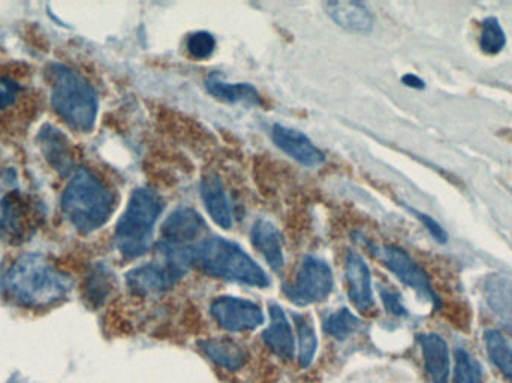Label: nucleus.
Returning a JSON list of instances; mask_svg holds the SVG:
<instances>
[{
	"instance_id": "f257e3e1",
	"label": "nucleus",
	"mask_w": 512,
	"mask_h": 383,
	"mask_svg": "<svg viewBox=\"0 0 512 383\" xmlns=\"http://www.w3.org/2000/svg\"><path fill=\"white\" fill-rule=\"evenodd\" d=\"M6 297L29 310L56 306L68 297L72 282L53 261L41 253L18 256L3 276Z\"/></svg>"
},
{
	"instance_id": "f03ea898",
	"label": "nucleus",
	"mask_w": 512,
	"mask_h": 383,
	"mask_svg": "<svg viewBox=\"0 0 512 383\" xmlns=\"http://www.w3.org/2000/svg\"><path fill=\"white\" fill-rule=\"evenodd\" d=\"M116 199L110 186L87 167L75 168L60 198L66 222L80 232L92 234L110 220Z\"/></svg>"
},
{
	"instance_id": "7ed1b4c3",
	"label": "nucleus",
	"mask_w": 512,
	"mask_h": 383,
	"mask_svg": "<svg viewBox=\"0 0 512 383\" xmlns=\"http://www.w3.org/2000/svg\"><path fill=\"white\" fill-rule=\"evenodd\" d=\"M50 102L60 122L75 132H90L98 117V95L84 75L62 63L47 69Z\"/></svg>"
},
{
	"instance_id": "20e7f679",
	"label": "nucleus",
	"mask_w": 512,
	"mask_h": 383,
	"mask_svg": "<svg viewBox=\"0 0 512 383\" xmlns=\"http://www.w3.org/2000/svg\"><path fill=\"white\" fill-rule=\"evenodd\" d=\"M44 220V208L35 193L21 186L17 168H0V237L20 246L35 235Z\"/></svg>"
},
{
	"instance_id": "39448f33",
	"label": "nucleus",
	"mask_w": 512,
	"mask_h": 383,
	"mask_svg": "<svg viewBox=\"0 0 512 383\" xmlns=\"http://www.w3.org/2000/svg\"><path fill=\"white\" fill-rule=\"evenodd\" d=\"M195 265L206 276L252 288L265 289L270 277L239 244L222 237H209L194 246Z\"/></svg>"
},
{
	"instance_id": "423d86ee",
	"label": "nucleus",
	"mask_w": 512,
	"mask_h": 383,
	"mask_svg": "<svg viewBox=\"0 0 512 383\" xmlns=\"http://www.w3.org/2000/svg\"><path fill=\"white\" fill-rule=\"evenodd\" d=\"M164 207V199L153 189L138 188L132 192L114 231L116 247L125 258H140L149 252Z\"/></svg>"
},
{
	"instance_id": "0eeeda50",
	"label": "nucleus",
	"mask_w": 512,
	"mask_h": 383,
	"mask_svg": "<svg viewBox=\"0 0 512 383\" xmlns=\"http://www.w3.org/2000/svg\"><path fill=\"white\" fill-rule=\"evenodd\" d=\"M39 95L21 66H0V134L15 137L38 116Z\"/></svg>"
},
{
	"instance_id": "6e6552de",
	"label": "nucleus",
	"mask_w": 512,
	"mask_h": 383,
	"mask_svg": "<svg viewBox=\"0 0 512 383\" xmlns=\"http://www.w3.org/2000/svg\"><path fill=\"white\" fill-rule=\"evenodd\" d=\"M334 288L333 270L327 262L315 256H304L294 282L283 288V294L298 307L324 303Z\"/></svg>"
},
{
	"instance_id": "1a4fd4ad",
	"label": "nucleus",
	"mask_w": 512,
	"mask_h": 383,
	"mask_svg": "<svg viewBox=\"0 0 512 383\" xmlns=\"http://www.w3.org/2000/svg\"><path fill=\"white\" fill-rule=\"evenodd\" d=\"M210 316L228 333H248L265 322L264 312L258 304L231 295L215 298L210 304Z\"/></svg>"
},
{
	"instance_id": "9d476101",
	"label": "nucleus",
	"mask_w": 512,
	"mask_h": 383,
	"mask_svg": "<svg viewBox=\"0 0 512 383\" xmlns=\"http://www.w3.org/2000/svg\"><path fill=\"white\" fill-rule=\"evenodd\" d=\"M382 264L409 288L417 291L421 297L427 298L435 307L441 306L436 292L433 291L432 283H430L429 274L400 247L387 244L378 252Z\"/></svg>"
},
{
	"instance_id": "9b49d317",
	"label": "nucleus",
	"mask_w": 512,
	"mask_h": 383,
	"mask_svg": "<svg viewBox=\"0 0 512 383\" xmlns=\"http://www.w3.org/2000/svg\"><path fill=\"white\" fill-rule=\"evenodd\" d=\"M345 276L348 283V297L358 312L366 313L375 307L372 273L363 256L357 252L346 253Z\"/></svg>"
},
{
	"instance_id": "f8f14e48",
	"label": "nucleus",
	"mask_w": 512,
	"mask_h": 383,
	"mask_svg": "<svg viewBox=\"0 0 512 383\" xmlns=\"http://www.w3.org/2000/svg\"><path fill=\"white\" fill-rule=\"evenodd\" d=\"M176 283V277L159 262L141 265L126 274V286L135 297H156L173 288Z\"/></svg>"
},
{
	"instance_id": "ddd939ff",
	"label": "nucleus",
	"mask_w": 512,
	"mask_h": 383,
	"mask_svg": "<svg viewBox=\"0 0 512 383\" xmlns=\"http://www.w3.org/2000/svg\"><path fill=\"white\" fill-rule=\"evenodd\" d=\"M271 138L283 153L304 167H318V165L324 164V153L306 135L295 131V129L274 125L271 129Z\"/></svg>"
},
{
	"instance_id": "4468645a",
	"label": "nucleus",
	"mask_w": 512,
	"mask_h": 383,
	"mask_svg": "<svg viewBox=\"0 0 512 383\" xmlns=\"http://www.w3.org/2000/svg\"><path fill=\"white\" fill-rule=\"evenodd\" d=\"M270 324L262 333V340L271 354L276 355L279 360L292 361L295 355V339L292 333L291 324L285 310L279 304L268 306Z\"/></svg>"
},
{
	"instance_id": "2eb2a0df",
	"label": "nucleus",
	"mask_w": 512,
	"mask_h": 383,
	"mask_svg": "<svg viewBox=\"0 0 512 383\" xmlns=\"http://www.w3.org/2000/svg\"><path fill=\"white\" fill-rule=\"evenodd\" d=\"M206 231V222L194 208L179 207L167 217L161 226L162 241L189 246Z\"/></svg>"
},
{
	"instance_id": "dca6fc26",
	"label": "nucleus",
	"mask_w": 512,
	"mask_h": 383,
	"mask_svg": "<svg viewBox=\"0 0 512 383\" xmlns=\"http://www.w3.org/2000/svg\"><path fill=\"white\" fill-rule=\"evenodd\" d=\"M418 343L423 352L424 367L433 383L450 382V349L444 337L436 333L420 334Z\"/></svg>"
},
{
	"instance_id": "f3484780",
	"label": "nucleus",
	"mask_w": 512,
	"mask_h": 383,
	"mask_svg": "<svg viewBox=\"0 0 512 383\" xmlns=\"http://www.w3.org/2000/svg\"><path fill=\"white\" fill-rule=\"evenodd\" d=\"M198 348L212 363L228 372L243 369L249 360L248 351L239 342L228 337H210V339L200 340Z\"/></svg>"
},
{
	"instance_id": "a211bd4d",
	"label": "nucleus",
	"mask_w": 512,
	"mask_h": 383,
	"mask_svg": "<svg viewBox=\"0 0 512 383\" xmlns=\"http://www.w3.org/2000/svg\"><path fill=\"white\" fill-rule=\"evenodd\" d=\"M325 11L328 17L351 33H369L372 32L375 18L366 5L360 2H328L325 3Z\"/></svg>"
},
{
	"instance_id": "6ab92c4d",
	"label": "nucleus",
	"mask_w": 512,
	"mask_h": 383,
	"mask_svg": "<svg viewBox=\"0 0 512 383\" xmlns=\"http://www.w3.org/2000/svg\"><path fill=\"white\" fill-rule=\"evenodd\" d=\"M251 241L256 252L265 259L271 270L280 273L285 265V258L276 226L265 219L256 220L251 229Z\"/></svg>"
},
{
	"instance_id": "aec40b11",
	"label": "nucleus",
	"mask_w": 512,
	"mask_h": 383,
	"mask_svg": "<svg viewBox=\"0 0 512 383\" xmlns=\"http://www.w3.org/2000/svg\"><path fill=\"white\" fill-rule=\"evenodd\" d=\"M201 196L207 213L213 222L222 229H230L233 225V211H231L230 199L225 192L221 179L216 174H207L201 180Z\"/></svg>"
},
{
	"instance_id": "412c9836",
	"label": "nucleus",
	"mask_w": 512,
	"mask_h": 383,
	"mask_svg": "<svg viewBox=\"0 0 512 383\" xmlns=\"http://www.w3.org/2000/svg\"><path fill=\"white\" fill-rule=\"evenodd\" d=\"M206 89L213 98L227 104H239V102L251 105L262 104L258 90L252 84L228 83L219 74H212L206 78Z\"/></svg>"
},
{
	"instance_id": "4be33fe9",
	"label": "nucleus",
	"mask_w": 512,
	"mask_h": 383,
	"mask_svg": "<svg viewBox=\"0 0 512 383\" xmlns=\"http://www.w3.org/2000/svg\"><path fill=\"white\" fill-rule=\"evenodd\" d=\"M484 298L492 312L512 324V282L499 274H490L484 282Z\"/></svg>"
},
{
	"instance_id": "5701e85b",
	"label": "nucleus",
	"mask_w": 512,
	"mask_h": 383,
	"mask_svg": "<svg viewBox=\"0 0 512 383\" xmlns=\"http://www.w3.org/2000/svg\"><path fill=\"white\" fill-rule=\"evenodd\" d=\"M292 319H294L295 330H297L298 366L306 370L312 366L316 351H318L315 325H313L312 318L304 313H294Z\"/></svg>"
},
{
	"instance_id": "b1692460",
	"label": "nucleus",
	"mask_w": 512,
	"mask_h": 383,
	"mask_svg": "<svg viewBox=\"0 0 512 383\" xmlns=\"http://www.w3.org/2000/svg\"><path fill=\"white\" fill-rule=\"evenodd\" d=\"M66 140L63 135L57 134L54 129H45L44 134L41 137V146L44 150L45 158L50 162L51 167L54 170L59 171L62 176L71 173L72 161L71 152H69L68 146H66Z\"/></svg>"
},
{
	"instance_id": "393cba45",
	"label": "nucleus",
	"mask_w": 512,
	"mask_h": 383,
	"mask_svg": "<svg viewBox=\"0 0 512 383\" xmlns=\"http://www.w3.org/2000/svg\"><path fill=\"white\" fill-rule=\"evenodd\" d=\"M487 355L499 372L512 382V346L498 330H487L484 333Z\"/></svg>"
},
{
	"instance_id": "a878e982",
	"label": "nucleus",
	"mask_w": 512,
	"mask_h": 383,
	"mask_svg": "<svg viewBox=\"0 0 512 383\" xmlns=\"http://www.w3.org/2000/svg\"><path fill=\"white\" fill-rule=\"evenodd\" d=\"M360 327V319L351 310L345 309V307L330 313L325 318L324 324H322L324 333L331 337V339L337 340V342H343V340L354 336L360 330Z\"/></svg>"
},
{
	"instance_id": "bb28decb",
	"label": "nucleus",
	"mask_w": 512,
	"mask_h": 383,
	"mask_svg": "<svg viewBox=\"0 0 512 383\" xmlns=\"http://www.w3.org/2000/svg\"><path fill=\"white\" fill-rule=\"evenodd\" d=\"M454 383H483L481 364L465 349L457 348L454 352Z\"/></svg>"
},
{
	"instance_id": "cd10ccee",
	"label": "nucleus",
	"mask_w": 512,
	"mask_h": 383,
	"mask_svg": "<svg viewBox=\"0 0 512 383\" xmlns=\"http://www.w3.org/2000/svg\"><path fill=\"white\" fill-rule=\"evenodd\" d=\"M480 45L484 53L498 54L507 45V36L499 24L498 18L490 17L483 21Z\"/></svg>"
},
{
	"instance_id": "c85d7f7f",
	"label": "nucleus",
	"mask_w": 512,
	"mask_h": 383,
	"mask_svg": "<svg viewBox=\"0 0 512 383\" xmlns=\"http://www.w3.org/2000/svg\"><path fill=\"white\" fill-rule=\"evenodd\" d=\"M186 50L191 54L194 59L206 60L215 53L216 39L212 33L209 32H195L191 33L186 39Z\"/></svg>"
},
{
	"instance_id": "c756f323",
	"label": "nucleus",
	"mask_w": 512,
	"mask_h": 383,
	"mask_svg": "<svg viewBox=\"0 0 512 383\" xmlns=\"http://www.w3.org/2000/svg\"><path fill=\"white\" fill-rule=\"evenodd\" d=\"M111 274L108 273L105 268H98L93 274L92 280H90L89 288V300L95 304L102 303L107 298L108 292L111 291Z\"/></svg>"
},
{
	"instance_id": "7c9ffc66",
	"label": "nucleus",
	"mask_w": 512,
	"mask_h": 383,
	"mask_svg": "<svg viewBox=\"0 0 512 383\" xmlns=\"http://www.w3.org/2000/svg\"><path fill=\"white\" fill-rule=\"evenodd\" d=\"M379 295H381L382 303H384L388 313L399 316V318L408 315V310L403 306L402 295H400L399 292L391 291V289L381 286V288H379Z\"/></svg>"
},
{
	"instance_id": "2f4dec72",
	"label": "nucleus",
	"mask_w": 512,
	"mask_h": 383,
	"mask_svg": "<svg viewBox=\"0 0 512 383\" xmlns=\"http://www.w3.org/2000/svg\"><path fill=\"white\" fill-rule=\"evenodd\" d=\"M408 210L411 211V213H414L415 217H417V219H420L421 222L424 223V226H426L427 231H429L430 234H432V237L435 238V240L438 241V243H447V231H445V229L442 228V226L439 225V223L436 222L435 219H432V217L427 216V214L421 213V211L415 210V208L408 207Z\"/></svg>"
},
{
	"instance_id": "473e14b6",
	"label": "nucleus",
	"mask_w": 512,
	"mask_h": 383,
	"mask_svg": "<svg viewBox=\"0 0 512 383\" xmlns=\"http://www.w3.org/2000/svg\"><path fill=\"white\" fill-rule=\"evenodd\" d=\"M402 83L405 86L412 87V89H420L423 90L426 87L424 81L421 78H418L417 75L414 74H406L402 77Z\"/></svg>"
},
{
	"instance_id": "72a5a7b5",
	"label": "nucleus",
	"mask_w": 512,
	"mask_h": 383,
	"mask_svg": "<svg viewBox=\"0 0 512 383\" xmlns=\"http://www.w3.org/2000/svg\"><path fill=\"white\" fill-rule=\"evenodd\" d=\"M508 331H510L511 337H512V324L508 325Z\"/></svg>"
}]
</instances>
